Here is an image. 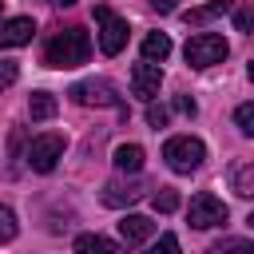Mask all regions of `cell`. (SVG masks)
Instances as JSON below:
<instances>
[{
	"label": "cell",
	"instance_id": "cell-1",
	"mask_svg": "<svg viewBox=\"0 0 254 254\" xmlns=\"http://www.w3.org/2000/svg\"><path fill=\"white\" fill-rule=\"evenodd\" d=\"M87 56H91V40H87L83 28H67V32H60V36H52L48 48H44V64H48V67H60V71L87 64Z\"/></svg>",
	"mask_w": 254,
	"mask_h": 254
},
{
	"label": "cell",
	"instance_id": "cell-2",
	"mask_svg": "<svg viewBox=\"0 0 254 254\" xmlns=\"http://www.w3.org/2000/svg\"><path fill=\"white\" fill-rule=\"evenodd\" d=\"M163 159H167V167H171L175 175H190V171L202 167L206 143L194 139V135H171V139L163 143Z\"/></svg>",
	"mask_w": 254,
	"mask_h": 254
},
{
	"label": "cell",
	"instance_id": "cell-3",
	"mask_svg": "<svg viewBox=\"0 0 254 254\" xmlns=\"http://www.w3.org/2000/svg\"><path fill=\"white\" fill-rule=\"evenodd\" d=\"M183 56H187L190 67H214V64H222V60L230 56V44H226L218 32H198V36L187 40Z\"/></svg>",
	"mask_w": 254,
	"mask_h": 254
},
{
	"label": "cell",
	"instance_id": "cell-4",
	"mask_svg": "<svg viewBox=\"0 0 254 254\" xmlns=\"http://www.w3.org/2000/svg\"><path fill=\"white\" fill-rule=\"evenodd\" d=\"M187 218H190L194 230H210V226H222V222L230 218V206H226L218 194L198 190V194L190 198V206H187Z\"/></svg>",
	"mask_w": 254,
	"mask_h": 254
},
{
	"label": "cell",
	"instance_id": "cell-5",
	"mask_svg": "<svg viewBox=\"0 0 254 254\" xmlns=\"http://www.w3.org/2000/svg\"><path fill=\"white\" fill-rule=\"evenodd\" d=\"M95 24H99V52L103 56H119L127 48V20L115 16L107 4L95 8Z\"/></svg>",
	"mask_w": 254,
	"mask_h": 254
},
{
	"label": "cell",
	"instance_id": "cell-6",
	"mask_svg": "<svg viewBox=\"0 0 254 254\" xmlns=\"http://www.w3.org/2000/svg\"><path fill=\"white\" fill-rule=\"evenodd\" d=\"M64 135H36L32 143H28V155H24V163L36 171V175H48L60 159H64Z\"/></svg>",
	"mask_w": 254,
	"mask_h": 254
},
{
	"label": "cell",
	"instance_id": "cell-7",
	"mask_svg": "<svg viewBox=\"0 0 254 254\" xmlns=\"http://www.w3.org/2000/svg\"><path fill=\"white\" fill-rule=\"evenodd\" d=\"M79 107H119V87L111 79H83L67 91Z\"/></svg>",
	"mask_w": 254,
	"mask_h": 254
},
{
	"label": "cell",
	"instance_id": "cell-8",
	"mask_svg": "<svg viewBox=\"0 0 254 254\" xmlns=\"http://www.w3.org/2000/svg\"><path fill=\"white\" fill-rule=\"evenodd\" d=\"M159 87H163V67L159 64H135L131 67V91L143 99V103H155V95H159Z\"/></svg>",
	"mask_w": 254,
	"mask_h": 254
},
{
	"label": "cell",
	"instance_id": "cell-9",
	"mask_svg": "<svg viewBox=\"0 0 254 254\" xmlns=\"http://www.w3.org/2000/svg\"><path fill=\"white\" fill-rule=\"evenodd\" d=\"M143 190H147V187L135 183V179H111L99 198H103V206H115V210H119V206H131L135 198H143Z\"/></svg>",
	"mask_w": 254,
	"mask_h": 254
},
{
	"label": "cell",
	"instance_id": "cell-10",
	"mask_svg": "<svg viewBox=\"0 0 254 254\" xmlns=\"http://www.w3.org/2000/svg\"><path fill=\"white\" fill-rule=\"evenodd\" d=\"M32 36H36L32 16H12V20H0V48H20V44H32Z\"/></svg>",
	"mask_w": 254,
	"mask_h": 254
},
{
	"label": "cell",
	"instance_id": "cell-11",
	"mask_svg": "<svg viewBox=\"0 0 254 254\" xmlns=\"http://www.w3.org/2000/svg\"><path fill=\"white\" fill-rule=\"evenodd\" d=\"M155 234V222L147 218V214H123L119 218V238L127 242V246H139V242H147Z\"/></svg>",
	"mask_w": 254,
	"mask_h": 254
},
{
	"label": "cell",
	"instance_id": "cell-12",
	"mask_svg": "<svg viewBox=\"0 0 254 254\" xmlns=\"http://www.w3.org/2000/svg\"><path fill=\"white\" fill-rule=\"evenodd\" d=\"M226 12H234V0H206V4H198V8H187V12H183V20L198 28V24H210V20L226 16Z\"/></svg>",
	"mask_w": 254,
	"mask_h": 254
},
{
	"label": "cell",
	"instance_id": "cell-13",
	"mask_svg": "<svg viewBox=\"0 0 254 254\" xmlns=\"http://www.w3.org/2000/svg\"><path fill=\"white\" fill-rule=\"evenodd\" d=\"M115 167H119L123 175H139V167H143V147H139V143H119V147H115Z\"/></svg>",
	"mask_w": 254,
	"mask_h": 254
},
{
	"label": "cell",
	"instance_id": "cell-14",
	"mask_svg": "<svg viewBox=\"0 0 254 254\" xmlns=\"http://www.w3.org/2000/svg\"><path fill=\"white\" fill-rule=\"evenodd\" d=\"M71 250L75 254H119V246L111 238H103V234H79L71 242Z\"/></svg>",
	"mask_w": 254,
	"mask_h": 254
},
{
	"label": "cell",
	"instance_id": "cell-15",
	"mask_svg": "<svg viewBox=\"0 0 254 254\" xmlns=\"http://www.w3.org/2000/svg\"><path fill=\"white\" fill-rule=\"evenodd\" d=\"M167 56H171V40H167L163 32L143 36V60H147V64H163Z\"/></svg>",
	"mask_w": 254,
	"mask_h": 254
},
{
	"label": "cell",
	"instance_id": "cell-16",
	"mask_svg": "<svg viewBox=\"0 0 254 254\" xmlns=\"http://www.w3.org/2000/svg\"><path fill=\"white\" fill-rule=\"evenodd\" d=\"M28 111H32V119H52V115L60 111V103H56V95H52V91H32Z\"/></svg>",
	"mask_w": 254,
	"mask_h": 254
},
{
	"label": "cell",
	"instance_id": "cell-17",
	"mask_svg": "<svg viewBox=\"0 0 254 254\" xmlns=\"http://www.w3.org/2000/svg\"><path fill=\"white\" fill-rule=\"evenodd\" d=\"M151 206H155V210H163V214L179 210V190H171V187H159V190L151 194Z\"/></svg>",
	"mask_w": 254,
	"mask_h": 254
},
{
	"label": "cell",
	"instance_id": "cell-18",
	"mask_svg": "<svg viewBox=\"0 0 254 254\" xmlns=\"http://www.w3.org/2000/svg\"><path fill=\"white\" fill-rule=\"evenodd\" d=\"M210 254H254V246L246 238H218L210 246Z\"/></svg>",
	"mask_w": 254,
	"mask_h": 254
},
{
	"label": "cell",
	"instance_id": "cell-19",
	"mask_svg": "<svg viewBox=\"0 0 254 254\" xmlns=\"http://www.w3.org/2000/svg\"><path fill=\"white\" fill-rule=\"evenodd\" d=\"M234 190H238L242 198H254V163L234 171Z\"/></svg>",
	"mask_w": 254,
	"mask_h": 254
},
{
	"label": "cell",
	"instance_id": "cell-20",
	"mask_svg": "<svg viewBox=\"0 0 254 254\" xmlns=\"http://www.w3.org/2000/svg\"><path fill=\"white\" fill-rule=\"evenodd\" d=\"M16 230H20V222H16L12 206H0V242H12V238H16Z\"/></svg>",
	"mask_w": 254,
	"mask_h": 254
},
{
	"label": "cell",
	"instance_id": "cell-21",
	"mask_svg": "<svg viewBox=\"0 0 254 254\" xmlns=\"http://www.w3.org/2000/svg\"><path fill=\"white\" fill-rule=\"evenodd\" d=\"M234 123H238V131H242V135H254V103H238Z\"/></svg>",
	"mask_w": 254,
	"mask_h": 254
},
{
	"label": "cell",
	"instance_id": "cell-22",
	"mask_svg": "<svg viewBox=\"0 0 254 254\" xmlns=\"http://www.w3.org/2000/svg\"><path fill=\"white\" fill-rule=\"evenodd\" d=\"M234 28L238 32H254V8H234Z\"/></svg>",
	"mask_w": 254,
	"mask_h": 254
},
{
	"label": "cell",
	"instance_id": "cell-23",
	"mask_svg": "<svg viewBox=\"0 0 254 254\" xmlns=\"http://www.w3.org/2000/svg\"><path fill=\"white\" fill-rule=\"evenodd\" d=\"M16 75H20V67H16L12 60H0V91H4V87H12V83H16Z\"/></svg>",
	"mask_w": 254,
	"mask_h": 254
},
{
	"label": "cell",
	"instance_id": "cell-24",
	"mask_svg": "<svg viewBox=\"0 0 254 254\" xmlns=\"http://www.w3.org/2000/svg\"><path fill=\"white\" fill-rule=\"evenodd\" d=\"M147 123H151V127H167V107H163V103H151V107H147Z\"/></svg>",
	"mask_w": 254,
	"mask_h": 254
},
{
	"label": "cell",
	"instance_id": "cell-25",
	"mask_svg": "<svg viewBox=\"0 0 254 254\" xmlns=\"http://www.w3.org/2000/svg\"><path fill=\"white\" fill-rule=\"evenodd\" d=\"M175 111H179V115H194V111H198V103H194L190 95H175Z\"/></svg>",
	"mask_w": 254,
	"mask_h": 254
},
{
	"label": "cell",
	"instance_id": "cell-26",
	"mask_svg": "<svg viewBox=\"0 0 254 254\" xmlns=\"http://www.w3.org/2000/svg\"><path fill=\"white\" fill-rule=\"evenodd\" d=\"M155 254H179V238L175 234H163L159 246H155Z\"/></svg>",
	"mask_w": 254,
	"mask_h": 254
},
{
	"label": "cell",
	"instance_id": "cell-27",
	"mask_svg": "<svg viewBox=\"0 0 254 254\" xmlns=\"http://www.w3.org/2000/svg\"><path fill=\"white\" fill-rule=\"evenodd\" d=\"M151 8H159V12H171V8H175V0H151Z\"/></svg>",
	"mask_w": 254,
	"mask_h": 254
},
{
	"label": "cell",
	"instance_id": "cell-28",
	"mask_svg": "<svg viewBox=\"0 0 254 254\" xmlns=\"http://www.w3.org/2000/svg\"><path fill=\"white\" fill-rule=\"evenodd\" d=\"M246 226H250V230H254V214H250V218H246Z\"/></svg>",
	"mask_w": 254,
	"mask_h": 254
},
{
	"label": "cell",
	"instance_id": "cell-29",
	"mask_svg": "<svg viewBox=\"0 0 254 254\" xmlns=\"http://www.w3.org/2000/svg\"><path fill=\"white\" fill-rule=\"evenodd\" d=\"M246 71H250V79H254V60H250V67H246Z\"/></svg>",
	"mask_w": 254,
	"mask_h": 254
},
{
	"label": "cell",
	"instance_id": "cell-30",
	"mask_svg": "<svg viewBox=\"0 0 254 254\" xmlns=\"http://www.w3.org/2000/svg\"><path fill=\"white\" fill-rule=\"evenodd\" d=\"M56 4H75V0H56Z\"/></svg>",
	"mask_w": 254,
	"mask_h": 254
},
{
	"label": "cell",
	"instance_id": "cell-31",
	"mask_svg": "<svg viewBox=\"0 0 254 254\" xmlns=\"http://www.w3.org/2000/svg\"><path fill=\"white\" fill-rule=\"evenodd\" d=\"M0 4H4V0H0Z\"/></svg>",
	"mask_w": 254,
	"mask_h": 254
}]
</instances>
